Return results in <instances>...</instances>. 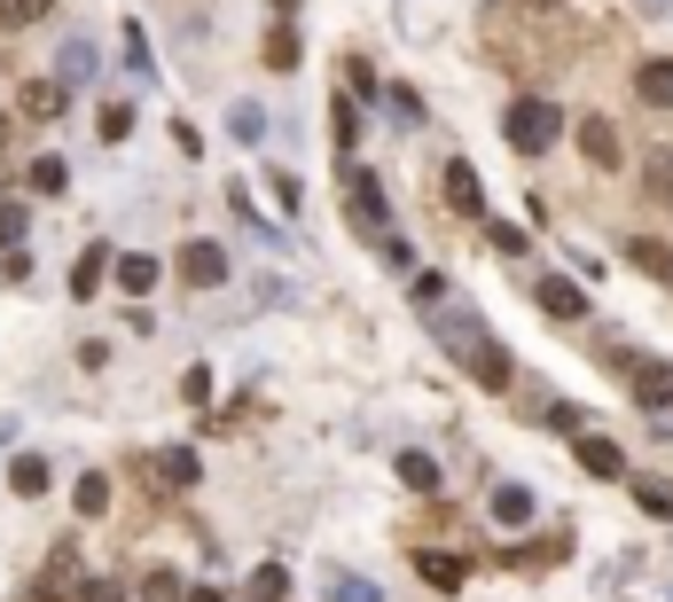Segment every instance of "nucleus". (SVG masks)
<instances>
[{"mask_svg":"<svg viewBox=\"0 0 673 602\" xmlns=\"http://www.w3.org/2000/svg\"><path fill=\"white\" fill-rule=\"evenodd\" d=\"M439 344H447V353H455L485 391H510V353H501V344L485 336L478 313H447V321H439Z\"/></svg>","mask_w":673,"mask_h":602,"instance_id":"1","label":"nucleus"},{"mask_svg":"<svg viewBox=\"0 0 673 602\" xmlns=\"http://www.w3.org/2000/svg\"><path fill=\"white\" fill-rule=\"evenodd\" d=\"M501 133H510V149H517V157H541V149H556L564 118H556V103L517 95V103H510V118H501Z\"/></svg>","mask_w":673,"mask_h":602,"instance_id":"2","label":"nucleus"},{"mask_svg":"<svg viewBox=\"0 0 673 602\" xmlns=\"http://www.w3.org/2000/svg\"><path fill=\"white\" fill-rule=\"evenodd\" d=\"M141 477L173 485V493H189V485L204 477V462H196V447H157V454H141Z\"/></svg>","mask_w":673,"mask_h":602,"instance_id":"3","label":"nucleus"},{"mask_svg":"<svg viewBox=\"0 0 673 602\" xmlns=\"http://www.w3.org/2000/svg\"><path fill=\"white\" fill-rule=\"evenodd\" d=\"M345 189H353V227L384 243V181H376V172H361V164H345Z\"/></svg>","mask_w":673,"mask_h":602,"instance_id":"4","label":"nucleus"},{"mask_svg":"<svg viewBox=\"0 0 673 602\" xmlns=\"http://www.w3.org/2000/svg\"><path fill=\"white\" fill-rule=\"evenodd\" d=\"M627 376H634V407L642 415H673V368L665 361H627Z\"/></svg>","mask_w":673,"mask_h":602,"instance_id":"5","label":"nucleus"},{"mask_svg":"<svg viewBox=\"0 0 673 602\" xmlns=\"http://www.w3.org/2000/svg\"><path fill=\"white\" fill-rule=\"evenodd\" d=\"M71 587H78V548H71V540H55V548H47V571H40V587H32L24 602H63Z\"/></svg>","mask_w":673,"mask_h":602,"instance_id":"6","label":"nucleus"},{"mask_svg":"<svg viewBox=\"0 0 673 602\" xmlns=\"http://www.w3.org/2000/svg\"><path fill=\"white\" fill-rule=\"evenodd\" d=\"M533 298H541V313H548V321H579V313H587V290H579L571 275H541V282H533Z\"/></svg>","mask_w":673,"mask_h":602,"instance_id":"7","label":"nucleus"},{"mask_svg":"<svg viewBox=\"0 0 673 602\" xmlns=\"http://www.w3.org/2000/svg\"><path fill=\"white\" fill-rule=\"evenodd\" d=\"M157 275H164V267H157L149 250H118V258H110V282H118L126 298H149V290H157Z\"/></svg>","mask_w":673,"mask_h":602,"instance_id":"8","label":"nucleus"},{"mask_svg":"<svg viewBox=\"0 0 673 602\" xmlns=\"http://www.w3.org/2000/svg\"><path fill=\"white\" fill-rule=\"evenodd\" d=\"M181 282H196V290L227 282V250H220V243H189V250H181Z\"/></svg>","mask_w":673,"mask_h":602,"instance_id":"9","label":"nucleus"},{"mask_svg":"<svg viewBox=\"0 0 673 602\" xmlns=\"http://www.w3.org/2000/svg\"><path fill=\"white\" fill-rule=\"evenodd\" d=\"M415 579H431V587H447V594H455V587L470 579V563H462V556H447V548H415Z\"/></svg>","mask_w":673,"mask_h":602,"instance_id":"10","label":"nucleus"},{"mask_svg":"<svg viewBox=\"0 0 673 602\" xmlns=\"http://www.w3.org/2000/svg\"><path fill=\"white\" fill-rule=\"evenodd\" d=\"M95 71H103L95 40H63V55H55V78H63V86H87Z\"/></svg>","mask_w":673,"mask_h":602,"instance_id":"11","label":"nucleus"},{"mask_svg":"<svg viewBox=\"0 0 673 602\" xmlns=\"http://www.w3.org/2000/svg\"><path fill=\"white\" fill-rule=\"evenodd\" d=\"M579 149H587V164L619 172V126H611V118H587V126H579Z\"/></svg>","mask_w":673,"mask_h":602,"instance_id":"12","label":"nucleus"},{"mask_svg":"<svg viewBox=\"0 0 673 602\" xmlns=\"http://www.w3.org/2000/svg\"><path fill=\"white\" fill-rule=\"evenodd\" d=\"M447 204H455V212H462V219H478V212H485V189H478V172H470V164H462V157H455V164H447Z\"/></svg>","mask_w":673,"mask_h":602,"instance_id":"13","label":"nucleus"},{"mask_svg":"<svg viewBox=\"0 0 673 602\" xmlns=\"http://www.w3.org/2000/svg\"><path fill=\"white\" fill-rule=\"evenodd\" d=\"M103 282H110V250L87 243V250H78V267H71V298H95Z\"/></svg>","mask_w":673,"mask_h":602,"instance_id":"14","label":"nucleus"},{"mask_svg":"<svg viewBox=\"0 0 673 602\" xmlns=\"http://www.w3.org/2000/svg\"><path fill=\"white\" fill-rule=\"evenodd\" d=\"M63 103H71V86H63V78H32V86H24V118H40V126L63 118Z\"/></svg>","mask_w":673,"mask_h":602,"instance_id":"15","label":"nucleus"},{"mask_svg":"<svg viewBox=\"0 0 673 602\" xmlns=\"http://www.w3.org/2000/svg\"><path fill=\"white\" fill-rule=\"evenodd\" d=\"M634 95H642V103H658V110H673V55H658V63H642V71H634Z\"/></svg>","mask_w":673,"mask_h":602,"instance_id":"16","label":"nucleus"},{"mask_svg":"<svg viewBox=\"0 0 673 602\" xmlns=\"http://www.w3.org/2000/svg\"><path fill=\"white\" fill-rule=\"evenodd\" d=\"M627 267H642L650 282H673V250L650 243V235H634V243H627Z\"/></svg>","mask_w":673,"mask_h":602,"instance_id":"17","label":"nucleus"},{"mask_svg":"<svg viewBox=\"0 0 673 602\" xmlns=\"http://www.w3.org/2000/svg\"><path fill=\"white\" fill-rule=\"evenodd\" d=\"M642 189H650V204H665V212H673V141H665V149H650Z\"/></svg>","mask_w":673,"mask_h":602,"instance_id":"18","label":"nucleus"},{"mask_svg":"<svg viewBox=\"0 0 673 602\" xmlns=\"http://www.w3.org/2000/svg\"><path fill=\"white\" fill-rule=\"evenodd\" d=\"M493 525H533V493L525 485H493Z\"/></svg>","mask_w":673,"mask_h":602,"instance_id":"19","label":"nucleus"},{"mask_svg":"<svg viewBox=\"0 0 673 602\" xmlns=\"http://www.w3.org/2000/svg\"><path fill=\"white\" fill-rule=\"evenodd\" d=\"M399 485H407V493H439V462L407 447V454H399Z\"/></svg>","mask_w":673,"mask_h":602,"instance_id":"20","label":"nucleus"},{"mask_svg":"<svg viewBox=\"0 0 673 602\" xmlns=\"http://www.w3.org/2000/svg\"><path fill=\"white\" fill-rule=\"evenodd\" d=\"M71 508H78V516H103V508H110V477H103V470H87V477L71 485Z\"/></svg>","mask_w":673,"mask_h":602,"instance_id":"21","label":"nucleus"},{"mask_svg":"<svg viewBox=\"0 0 673 602\" xmlns=\"http://www.w3.org/2000/svg\"><path fill=\"white\" fill-rule=\"evenodd\" d=\"M579 462L596 470V477H627V454H619L611 439H579Z\"/></svg>","mask_w":673,"mask_h":602,"instance_id":"22","label":"nucleus"},{"mask_svg":"<svg viewBox=\"0 0 673 602\" xmlns=\"http://www.w3.org/2000/svg\"><path fill=\"white\" fill-rule=\"evenodd\" d=\"M243 594H250V602H282V594H290V571H282V563H259Z\"/></svg>","mask_w":673,"mask_h":602,"instance_id":"23","label":"nucleus"},{"mask_svg":"<svg viewBox=\"0 0 673 602\" xmlns=\"http://www.w3.org/2000/svg\"><path fill=\"white\" fill-rule=\"evenodd\" d=\"M40 17H55V0H0V24L9 32H32Z\"/></svg>","mask_w":673,"mask_h":602,"instance_id":"24","label":"nucleus"},{"mask_svg":"<svg viewBox=\"0 0 673 602\" xmlns=\"http://www.w3.org/2000/svg\"><path fill=\"white\" fill-rule=\"evenodd\" d=\"M634 501H642V516H665L673 525V485L665 477H634Z\"/></svg>","mask_w":673,"mask_h":602,"instance_id":"25","label":"nucleus"},{"mask_svg":"<svg viewBox=\"0 0 673 602\" xmlns=\"http://www.w3.org/2000/svg\"><path fill=\"white\" fill-rule=\"evenodd\" d=\"M9 485H17L24 501H32V493H47V462H40V454H17V462H9Z\"/></svg>","mask_w":673,"mask_h":602,"instance_id":"26","label":"nucleus"},{"mask_svg":"<svg viewBox=\"0 0 673 602\" xmlns=\"http://www.w3.org/2000/svg\"><path fill=\"white\" fill-rule=\"evenodd\" d=\"M227 133H235V141H267V110H259V103H235V110H227Z\"/></svg>","mask_w":673,"mask_h":602,"instance_id":"27","label":"nucleus"},{"mask_svg":"<svg viewBox=\"0 0 673 602\" xmlns=\"http://www.w3.org/2000/svg\"><path fill=\"white\" fill-rule=\"evenodd\" d=\"M189 587H181V571H149L141 587H133V602H181Z\"/></svg>","mask_w":673,"mask_h":602,"instance_id":"28","label":"nucleus"},{"mask_svg":"<svg viewBox=\"0 0 673 602\" xmlns=\"http://www.w3.org/2000/svg\"><path fill=\"white\" fill-rule=\"evenodd\" d=\"M329 602H384V587H376V579H353V571H336V579H329Z\"/></svg>","mask_w":673,"mask_h":602,"instance_id":"29","label":"nucleus"},{"mask_svg":"<svg viewBox=\"0 0 673 602\" xmlns=\"http://www.w3.org/2000/svg\"><path fill=\"white\" fill-rule=\"evenodd\" d=\"M63 181H71V172H63V157H32V189H40V196H55Z\"/></svg>","mask_w":673,"mask_h":602,"instance_id":"30","label":"nucleus"},{"mask_svg":"<svg viewBox=\"0 0 673 602\" xmlns=\"http://www.w3.org/2000/svg\"><path fill=\"white\" fill-rule=\"evenodd\" d=\"M71 602H126V587H118V579H78Z\"/></svg>","mask_w":673,"mask_h":602,"instance_id":"31","label":"nucleus"},{"mask_svg":"<svg viewBox=\"0 0 673 602\" xmlns=\"http://www.w3.org/2000/svg\"><path fill=\"white\" fill-rule=\"evenodd\" d=\"M267 55L290 71V63H298V32H290V24H275V32H267Z\"/></svg>","mask_w":673,"mask_h":602,"instance_id":"32","label":"nucleus"},{"mask_svg":"<svg viewBox=\"0 0 673 602\" xmlns=\"http://www.w3.org/2000/svg\"><path fill=\"white\" fill-rule=\"evenodd\" d=\"M133 133V110L126 103H103V141H126Z\"/></svg>","mask_w":673,"mask_h":602,"instance_id":"33","label":"nucleus"},{"mask_svg":"<svg viewBox=\"0 0 673 602\" xmlns=\"http://www.w3.org/2000/svg\"><path fill=\"white\" fill-rule=\"evenodd\" d=\"M24 243V204H0V250Z\"/></svg>","mask_w":673,"mask_h":602,"instance_id":"34","label":"nucleus"},{"mask_svg":"<svg viewBox=\"0 0 673 602\" xmlns=\"http://www.w3.org/2000/svg\"><path fill=\"white\" fill-rule=\"evenodd\" d=\"M384 267H392V275H407V267H415V250H407V235H384Z\"/></svg>","mask_w":673,"mask_h":602,"instance_id":"35","label":"nucleus"},{"mask_svg":"<svg viewBox=\"0 0 673 602\" xmlns=\"http://www.w3.org/2000/svg\"><path fill=\"white\" fill-rule=\"evenodd\" d=\"M181 399H196V407H212V368H189V384H181Z\"/></svg>","mask_w":673,"mask_h":602,"instance_id":"36","label":"nucleus"},{"mask_svg":"<svg viewBox=\"0 0 673 602\" xmlns=\"http://www.w3.org/2000/svg\"><path fill=\"white\" fill-rule=\"evenodd\" d=\"M493 250L501 258H525V227H493Z\"/></svg>","mask_w":673,"mask_h":602,"instance_id":"37","label":"nucleus"},{"mask_svg":"<svg viewBox=\"0 0 673 602\" xmlns=\"http://www.w3.org/2000/svg\"><path fill=\"white\" fill-rule=\"evenodd\" d=\"M181 602H220V594H212V587H189V594H181Z\"/></svg>","mask_w":673,"mask_h":602,"instance_id":"38","label":"nucleus"},{"mask_svg":"<svg viewBox=\"0 0 673 602\" xmlns=\"http://www.w3.org/2000/svg\"><path fill=\"white\" fill-rule=\"evenodd\" d=\"M642 9H650V17H665V9H673V0H642Z\"/></svg>","mask_w":673,"mask_h":602,"instance_id":"39","label":"nucleus"},{"mask_svg":"<svg viewBox=\"0 0 673 602\" xmlns=\"http://www.w3.org/2000/svg\"><path fill=\"white\" fill-rule=\"evenodd\" d=\"M525 9H556V0H525Z\"/></svg>","mask_w":673,"mask_h":602,"instance_id":"40","label":"nucleus"}]
</instances>
